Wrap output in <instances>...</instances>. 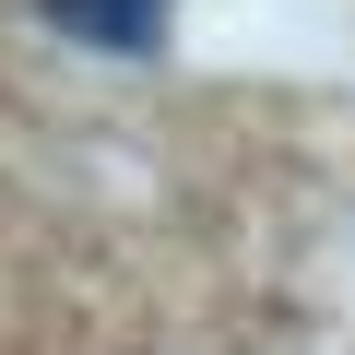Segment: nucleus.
<instances>
[{"instance_id": "f257e3e1", "label": "nucleus", "mask_w": 355, "mask_h": 355, "mask_svg": "<svg viewBox=\"0 0 355 355\" xmlns=\"http://www.w3.org/2000/svg\"><path fill=\"white\" fill-rule=\"evenodd\" d=\"M36 12H48V36L95 48V60H154L166 24H178V0H36Z\"/></svg>"}]
</instances>
